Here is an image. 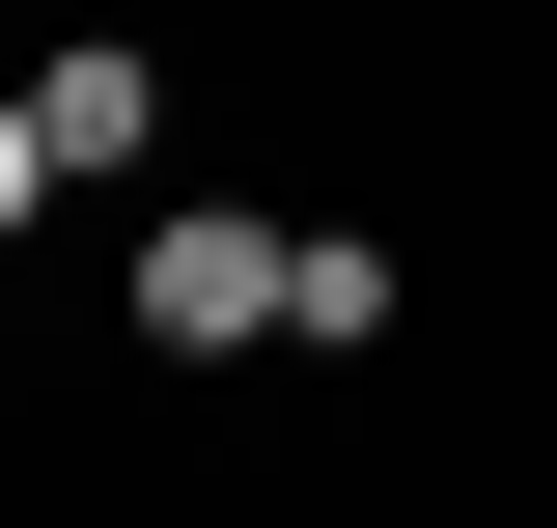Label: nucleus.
Masks as SVG:
<instances>
[{"mask_svg": "<svg viewBox=\"0 0 557 528\" xmlns=\"http://www.w3.org/2000/svg\"><path fill=\"white\" fill-rule=\"evenodd\" d=\"M139 139H168V84H139V56H28V84H0V223H57V196H112Z\"/></svg>", "mask_w": 557, "mask_h": 528, "instance_id": "2", "label": "nucleus"}, {"mask_svg": "<svg viewBox=\"0 0 557 528\" xmlns=\"http://www.w3.org/2000/svg\"><path fill=\"white\" fill-rule=\"evenodd\" d=\"M139 334H168V362H251V334H307V223H139Z\"/></svg>", "mask_w": 557, "mask_h": 528, "instance_id": "1", "label": "nucleus"}]
</instances>
